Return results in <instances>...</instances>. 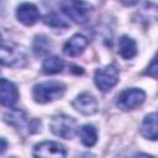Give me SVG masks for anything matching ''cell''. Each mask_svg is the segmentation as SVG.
Listing matches in <instances>:
<instances>
[{
    "mask_svg": "<svg viewBox=\"0 0 158 158\" xmlns=\"http://www.w3.org/2000/svg\"><path fill=\"white\" fill-rule=\"evenodd\" d=\"M64 93H65V84L58 80L42 81L32 88V98L38 104L52 102L62 98Z\"/></svg>",
    "mask_w": 158,
    "mask_h": 158,
    "instance_id": "1",
    "label": "cell"
},
{
    "mask_svg": "<svg viewBox=\"0 0 158 158\" xmlns=\"http://www.w3.org/2000/svg\"><path fill=\"white\" fill-rule=\"evenodd\" d=\"M4 121L12 126L16 131L19 132H23V131H27V132H35L37 131V128L33 126V121H31L28 118V116L26 115L25 111H22L21 109H11L9 111H6L4 114Z\"/></svg>",
    "mask_w": 158,
    "mask_h": 158,
    "instance_id": "6",
    "label": "cell"
},
{
    "mask_svg": "<svg viewBox=\"0 0 158 158\" xmlns=\"http://www.w3.org/2000/svg\"><path fill=\"white\" fill-rule=\"evenodd\" d=\"M72 105L73 107L83 114V115H86V116H90V115H94L98 112L99 110V105H98V101L96 99L90 94V93H81L79 94L73 101H72Z\"/></svg>",
    "mask_w": 158,
    "mask_h": 158,
    "instance_id": "9",
    "label": "cell"
},
{
    "mask_svg": "<svg viewBox=\"0 0 158 158\" xmlns=\"http://www.w3.org/2000/svg\"><path fill=\"white\" fill-rule=\"evenodd\" d=\"M146 74L149 77H158V52L154 54L153 59L151 60L149 65L147 67Z\"/></svg>",
    "mask_w": 158,
    "mask_h": 158,
    "instance_id": "19",
    "label": "cell"
},
{
    "mask_svg": "<svg viewBox=\"0 0 158 158\" xmlns=\"http://www.w3.org/2000/svg\"><path fill=\"white\" fill-rule=\"evenodd\" d=\"M0 60L2 65L11 68H22L27 63V54L22 46L2 40L0 49Z\"/></svg>",
    "mask_w": 158,
    "mask_h": 158,
    "instance_id": "2",
    "label": "cell"
},
{
    "mask_svg": "<svg viewBox=\"0 0 158 158\" xmlns=\"http://www.w3.org/2000/svg\"><path fill=\"white\" fill-rule=\"evenodd\" d=\"M120 1L125 5H127V6H131V5H135V4L138 2V0H120Z\"/></svg>",
    "mask_w": 158,
    "mask_h": 158,
    "instance_id": "20",
    "label": "cell"
},
{
    "mask_svg": "<svg viewBox=\"0 0 158 158\" xmlns=\"http://www.w3.org/2000/svg\"><path fill=\"white\" fill-rule=\"evenodd\" d=\"M141 135L149 141L158 139V114H148L144 116L141 127H139Z\"/></svg>",
    "mask_w": 158,
    "mask_h": 158,
    "instance_id": "13",
    "label": "cell"
},
{
    "mask_svg": "<svg viewBox=\"0 0 158 158\" xmlns=\"http://www.w3.org/2000/svg\"><path fill=\"white\" fill-rule=\"evenodd\" d=\"M19 99V91H17V88L16 85L2 78L1 81H0V101L4 106H7V107H11L16 104Z\"/></svg>",
    "mask_w": 158,
    "mask_h": 158,
    "instance_id": "11",
    "label": "cell"
},
{
    "mask_svg": "<svg viewBox=\"0 0 158 158\" xmlns=\"http://www.w3.org/2000/svg\"><path fill=\"white\" fill-rule=\"evenodd\" d=\"M53 48V44L51 42V40L44 36V35H37L33 38V43H32V49L35 52L36 56H46L48 54Z\"/></svg>",
    "mask_w": 158,
    "mask_h": 158,
    "instance_id": "16",
    "label": "cell"
},
{
    "mask_svg": "<svg viewBox=\"0 0 158 158\" xmlns=\"http://www.w3.org/2000/svg\"><path fill=\"white\" fill-rule=\"evenodd\" d=\"M5 149H6V141H5V138H1V151L0 152L2 153Z\"/></svg>",
    "mask_w": 158,
    "mask_h": 158,
    "instance_id": "21",
    "label": "cell"
},
{
    "mask_svg": "<svg viewBox=\"0 0 158 158\" xmlns=\"http://www.w3.org/2000/svg\"><path fill=\"white\" fill-rule=\"evenodd\" d=\"M94 81L96 88L102 91H110L118 81V69L115 64H107L96 69L94 75Z\"/></svg>",
    "mask_w": 158,
    "mask_h": 158,
    "instance_id": "5",
    "label": "cell"
},
{
    "mask_svg": "<svg viewBox=\"0 0 158 158\" xmlns=\"http://www.w3.org/2000/svg\"><path fill=\"white\" fill-rule=\"evenodd\" d=\"M63 67H64L63 59H60L57 56H49L44 59L42 64V70L44 74H57L62 72Z\"/></svg>",
    "mask_w": 158,
    "mask_h": 158,
    "instance_id": "17",
    "label": "cell"
},
{
    "mask_svg": "<svg viewBox=\"0 0 158 158\" xmlns=\"http://www.w3.org/2000/svg\"><path fill=\"white\" fill-rule=\"evenodd\" d=\"M43 22L47 26H49L52 28H56V30H58V28L59 30H65L69 26V23L64 19H62L57 12H48L43 17Z\"/></svg>",
    "mask_w": 158,
    "mask_h": 158,
    "instance_id": "18",
    "label": "cell"
},
{
    "mask_svg": "<svg viewBox=\"0 0 158 158\" xmlns=\"http://www.w3.org/2000/svg\"><path fill=\"white\" fill-rule=\"evenodd\" d=\"M62 12L75 23H85L93 11V5L84 0H63L60 2Z\"/></svg>",
    "mask_w": 158,
    "mask_h": 158,
    "instance_id": "3",
    "label": "cell"
},
{
    "mask_svg": "<svg viewBox=\"0 0 158 158\" xmlns=\"http://www.w3.org/2000/svg\"><path fill=\"white\" fill-rule=\"evenodd\" d=\"M89 41L85 36L83 35H74L72 36L63 46V53L65 56H69V57H77L79 54L83 53V51L85 49V47L88 46Z\"/></svg>",
    "mask_w": 158,
    "mask_h": 158,
    "instance_id": "12",
    "label": "cell"
},
{
    "mask_svg": "<svg viewBox=\"0 0 158 158\" xmlns=\"http://www.w3.org/2000/svg\"><path fill=\"white\" fill-rule=\"evenodd\" d=\"M146 100V93L142 89L138 88H131L123 90L118 96H117V106L118 109L123 111H130L135 110L138 106H141Z\"/></svg>",
    "mask_w": 158,
    "mask_h": 158,
    "instance_id": "7",
    "label": "cell"
},
{
    "mask_svg": "<svg viewBox=\"0 0 158 158\" xmlns=\"http://www.w3.org/2000/svg\"><path fill=\"white\" fill-rule=\"evenodd\" d=\"M51 131L60 138L70 139L77 131V121L68 115H54L49 122Z\"/></svg>",
    "mask_w": 158,
    "mask_h": 158,
    "instance_id": "4",
    "label": "cell"
},
{
    "mask_svg": "<svg viewBox=\"0 0 158 158\" xmlns=\"http://www.w3.org/2000/svg\"><path fill=\"white\" fill-rule=\"evenodd\" d=\"M33 156L36 157H54L62 158L67 156V151L63 144L54 141H43L37 143L33 148Z\"/></svg>",
    "mask_w": 158,
    "mask_h": 158,
    "instance_id": "8",
    "label": "cell"
},
{
    "mask_svg": "<svg viewBox=\"0 0 158 158\" xmlns=\"http://www.w3.org/2000/svg\"><path fill=\"white\" fill-rule=\"evenodd\" d=\"M118 54L123 59H132L137 54V44L130 36H121L118 40Z\"/></svg>",
    "mask_w": 158,
    "mask_h": 158,
    "instance_id": "14",
    "label": "cell"
},
{
    "mask_svg": "<svg viewBox=\"0 0 158 158\" xmlns=\"http://www.w3.org/2000/svg\"><path fill=\"white\" fill-rule=\"evenodd\" d=\"M16 19L26 26H32L38 21L40 11L36 7V5H33V4L22 2L16 9Z\"/></svg>",
    "mask_w": 158,
    "mask_h": 158,
    "instance_id": "10",
    "label": "cell"
},
{
    "mask_svg": "<svg viewBox=\"0 0 158 158\" xmlns=\"http://www.w3.org/2000/svg\"><path fill=\"white\" fill-rule=\"evenodd\" d=\"M78 135L85 147H93L98 141V132L93 125H83L78 130Z\"/></svg>",
    "mask_w": 158,
    "mask_h": 158,
    "instance_id": "15",
    "label": "cell"
}]
</instances>
